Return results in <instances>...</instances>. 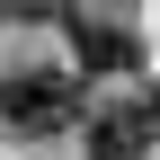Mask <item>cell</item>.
Listing matches in <instances>:
<instances>
[{"label":"cell","instance_id":"4","mask_svg":"<svg viewBox=\"0 0 160 160\" xmlns=\"http://www.w3.org/2000/svg\"><path fill=\"white\" fill-rule=\"evenodd\" d=\"M9 18H62V0H0Z\"/></svg>","mask_w":160,"mask_h":160},{"label":"cell","instance_id":"1","mask_svg":"<svg viewBox=\"0 0 160 160\" xmlns=\"http://www.w3.org/2000/svg\"><path fill=\"white\" fill-rule=\"evenodd\" d=\"M71 116H80V89L62 71H9L0 80V125L9 133H62Z\"/></svg>","mask_w":160,"mask_h":160},{"label":"cell","instance_id":"2","mask_svg":"<svg viewBox=\"0 0 160 160\" xmlns=\"http://www.w3.org/2000/svg\"><path fill=\"white\" fill-rule=\"evenodd\" d=\"M151 133H160V98L151 89H125V98H107V107L89 116V160H142L151 151Z\"/></svg>","mask_w":160,"mask_h":160},{"label":"cell","instance_id":"3","mask_svg":"<svg viewBox=\"0 0 160 160\" xmlns=\"http://www.w3.org/2000/svg\"><path fill=\"white\" fill-rule=\"evenodd\" d=\"M71 62L89 71V80H125L133 62H142V45H133L116 18H71Z\"/></svg>","mask_w":160,"mask_h":160}]
</instances>
